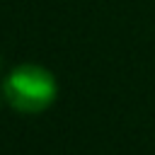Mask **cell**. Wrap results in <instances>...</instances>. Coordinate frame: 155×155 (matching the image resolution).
<instances>
[{
  "instance_id": "obj_1",
  "label": "cell",
  "mask_w": 155,
  "mask_h": 155,
  "mask_svg": "<svg viewBox=\"0 0 155 155\" xmlns=\"http://www.w3.org/2000/svg\"><path fill=\"white\" fill-rule=\"evenodd\" d=\"M2 94L12 109L22 114H39L48 109L58 94V82L51 70L36 63L17 65L2 85Z\"/></svg>"
}]
</instances>
